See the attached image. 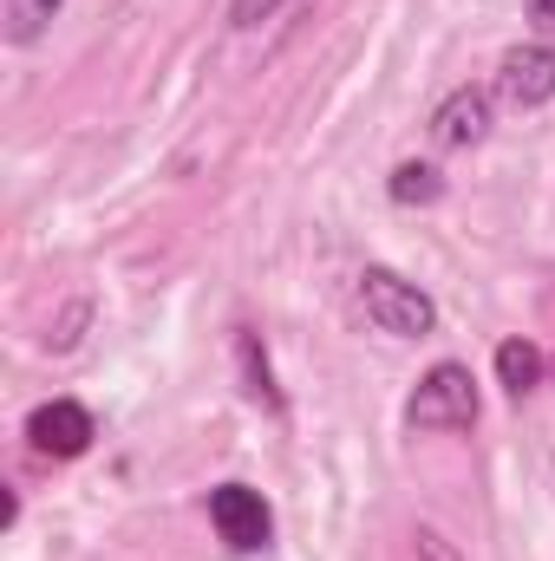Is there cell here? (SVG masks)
Masks as SVG:
<instances>
[{"label":"cell","mask_w":555,"mask_h":561,"mask_svg":"<svg viewBox=\"0 0 555 561\" xmlns=\"http://www.w3.org/2000/svg\"><path fill=\"white\" fill-rule=\"evenodd\" d=\"M79 327H86V300L59 320V333H46V346H53V353H72V346H79Z\"/></svg>","instance_id":"obj_12"},{"label":"cell","mask_w":555,"mask_h":561,"mask_svg":"<svg viewBox=\"0 0 555 561\" xmlns=\"http://www.w3.org/2000/svg\"><path fill=\"white\" fill-rule=\"evenodd\" d=\"M360 307H366V320L380 327V333H393V340H424V333H438V300L406 280L399 268H360Z\"/></svg>","instance_id":"obj_1"},{"label":"cell","mask_w":555,"mask_h":561,"mask_svg":"<svg viewBox=\"0 0 555 561\" xmlns=\"http://www.w3.org/2000/svg\"><path fill=\"white\" fill-rule=\"evenodd\" d=\"M281 7H287V0H229V26H236V33H256L262 20H275Z\"/></svg>","instance_id":"obj_11"},{"label":"cell","mask_w":555,"mask_h":561,"mask_svg":"<svg viewBox=\"0 0 555 561\" xmlns=\"http://www.w3.org/2000/svg\"><path fill=\"white\" fill-rule=\"evenodd\" d=\"M543 366H550V359H543L536 340H503V346H497V386H503L510 399H530V392L543 386Z\"/></svg>","instance_id":"obj_8"},{"label":"cell","mask_w":555,"mask_h":561,"mask_svg":"<svg viewBox=\"0 0 555 561\" xmlns=\"http://www.w3.org/2000/svg\"><path fill=\"white\" fill-rule=\"evenodd\" d=\"M490 118H497V92L490 85H457L431 112V144L438 150H471V144L490 138Z\"/></svg>","instance_id":"obj_6"},{"label":"cell","mask_w":555,"mask_h":561,"mask_svg":"<svg viewBox=\"0 0 555 561\" xmlns=\"http://www.w3.org/2000/svg\"><path fill=\"white\" fill-rule=\"evenodd\" d=\"M13 523H20V496L7 490V496H0V529H13Z\"/></svg>","instance_id":"obj_15"},{"label":"cell","mask_w":555,"mask_h":561,"mask_svg":"<svg viewBox=\"0 0 555 561\" xmlns=\"http://www.w3.org/2000/svg\"><path fill=\"white\" fill-rule=\"evenodd\" d=\"M92 437H99V424H92V412H86L79 399H46V405H33V419H26V444H33L39 457H86Z\"/></svg>","instance_id":"obj_5"},{"label":"cell","mask_w":555,"mask_h":561,"mask_svg":"<svg viewBox=\"0 0 555 561\" xmlns=\"http://www.w3.org/2000/svg\"><path fill=\"white\" fill-rule=\"evenodd\" d=\"M236 373H242V399L249 405H269L281 412V386H275V366H269V346H262V333H236Z\"/></svg>","instance_id":"obj_7"},{"label":"cell","mask_w":555,"mask_h":561,"mask_svg":"<svg viewBox=\"0 0 555 561\" xmlns=\"http://www.w3.org/2000/svg\"><path fill=\"white\" fill-rule=\"evenodd\" d=\"M209 529L223 536L229 556H262V549L275 542V510H269V496L249 490V483H216V490H209Z\"/></svg>","instance_id":"obj_3"},{"label":"cell","mask_w":555,"mask_h":561,"mask_svg":"<svg viewBox=\"0 0 555 561\" xmlns=\"http://www.w3.org/2000/svg\"><path fill=\"white\" fill-rule=\"evenodd\" d=\"M59 7H66V0H0V33H7V46H39L46 26L59 20Z\"/></svg>","instance_id":"obj_9"},{"label":"cell","mask_w":555,"mask_h":561,"mask_svg":"<svg viewBox=\"0 0 555 561\" xmlns=\"http://www.w3.org/2000/svg\"><path fill=\"white\" fill-rule=\"evenodd\" d=\"M412 549H418L424 561H464L451 542H444V536H438V529H412Z\"/></svg>","instance_id":"obj_13"},{"label":"cell","mask_w":555,"mask_h":561,"mask_svg":"<svg viewBox=\"0 0 555 561\" xmlns=\"http://www.w3.org/2000/svg\"><path fill=\"white\" fill-rule=\"evenodd\" d=\"M386 196H393L399 209H431V203L444 196V176H438V163H418V157H406V163L386 176Z\"/></svg>","instance_id":"obj_10"},{"label":"cell","mask_w":555,"mask_h":561,"mask_svg":"<svg viewBox=\"0 0 555 561\" xmlns=\"http://www.w3.org/2000/svg\"><path fill=\"white\" fill-rule=\"evenodd\" d=\"M406 424L412 431H471L477 424V379H471V366L438 359L418 379V392L406 399Z\"/></svg>","instance_id":"obj_2"},{"label":"cell","mask_w":555,"mask_h":561,"mask_svg":"<svg viewBox=\"0 0 555 561\" xmlns=\"http://www.w3.org/2000/svg\"><path fill=\"white\" fill-rule=\"evenodd\" d=\"M530 20H536V33L555 39V0H530Z\"/></svg>","instance_id":"obj_14"},{"label":"cell","mask_w":555,"mask_h":561,"mask_svg":"<svg viewBox=\"0 0 555 561\" xmlns=\"http://www.w3.org/2000/svg\"><path fill=\"white\" fill-rule=\"evenodd\" d=\"M503 105H517V112H536V105H550L555 99V46L550 39H523V46H510L503 59H497V85H490Z\"/></svg>","instance_id":"obj_4"}]
</instances>
